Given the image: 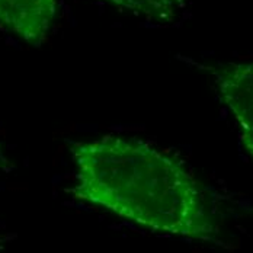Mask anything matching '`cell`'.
<instances>
[{
    "label": "cell",
    "mask_w": 253,
    "mask_h": 253,
    "mask_svg": "<svg viewBox=\"0 0 253 253\" xmlns=\"http://www.w3.org/2000/svg\"><path fill=\"white\" fill-rule=\"evenodd\" d=\"M58 0H0V26L41 47L57 16Z\"/></svg>",
    "instance_id": "3957f363"
},
{
    "label": "cell",
    "mask_w": 253,
    "mask_h": 253,
    "mask_svg": "<svg viewBox=\"0 0 253 253\" xmlns=\"http://www.w3.org/2000/svg\"><path fill=\"white\" fill-rule=\"evenodd\" d=\"M7 240H9V237L7 236H4V234H0V252L4 249V246L7 245Z\"/></svg>",
    "instance_id": "8992f818"
},
{
    "label": "cell",
    "mask_w": 253,
    "mask_h": 253,
    "mask_svg": "<svg viewBox=\"0 0 253 253\" xmlns=\"http://www.w3.org/2000/svg\"><path fill=\"white\" fill-rule=\"evenodd\" d=\"M72 195L156 233L220 242L207 194L195 176L153 144L117 134L76 141Z\"/></svg>",
    "instance_id": "6da1fadb"
},
{
    "label": "cell",
    "mask_w": 253,
    "mask_h": 253,
    "mask_svg": "<svg viewBox=\"0 0 253 253\" xmlns=\"http://www.w3.org/2000/svg\"><path fill=\"white\" fill-rule=\"evenodd\" d=\"M205 70L237 126L243 149L253 159V61L207 66Z\"/></svg>",
    "instance_id": "7a4b0ae2"
},
{
    "label": "cell",
    "mask_w": 253,
    "mask_h": 253,
    "mask_svg": "<svg viewBox=\"0 0 253 253\" xmlns=\"http://www.w3.org/2000/svg\"><path fill=\"white\" fill-rule=\"evenodd\" d=\"M121 12L154 24H170L183 9V0H103Z\"/></svg>",
    "instance_id": "277c9868"
},
{
    "label": "cell",
    "mask_w": 253,
    "mask_h": 253,
    "mask_svg": "<svg viewBox=\"0 0 253 253\" xmlns=\"http://www.w3.org/2000/svg\"><path fill=\"white\" fill-rule=\"evenodd\" d=\"M10 160L6 157V154L3 152L1 146H0V170H9L10 169Z\"/></svg>",
    "instance_id": "5b68a950"
}]
</instances>
